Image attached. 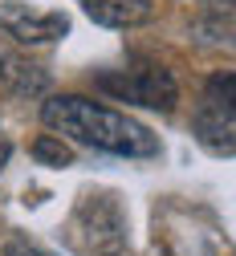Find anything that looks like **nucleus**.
I'll list each match as a JSON object with an SVG mask.
<instances>
[{
    "label": "nucleus",
    "mask_w": 236,
    "mask_h": 256,
    "mask_svg": "<svg viewBox=\"0 0 236 256\" xmlns=\"http://www.w3.org/2000/svg\"><path fill=\"white\" fill-rule=\"evenodd\" d=\"M45 126L57 138H74L82 146L106 150V154H122V158H151L159 154V138L147 130L143 122H134L102 102L78 98V94H61L41 106Z\"/></svg>",
    "instance_id": "1"
},
{
    "label": "nucleus",
    "mask_w": 236,
    "mask_h": 256,
    "mask_svg": "<svg viewBox=\"0 0 236 256\" xmlns=\"http://www.w3.org/2000/svg\"><path fill=\"white\" fill-rule=\"evenodd\" d=\"M0 28L25 45H49L70 33V20L61 12H45V8L21 4V0H9V4H0Z\"/></svg>",
    "instance_id": "2"
},
{
    "label": "nucleus",
    "mask_w": 236,
    "mask_h": 256,
    "mask_svg": "<svg viewBox=\"0 0 236 256\" xmlns=\"http://www.w3.org/2000/svg\"><path fill=\"white\" fill-rule=\"evenodd\" d=\"M98 86L110 90L114 98L139 102V106H151V110H171L175 106V82H171L167 70H134V74H122V78H102Z\"/></svg>",
    "instance_id": "3"
},
{
    "label": "nucleus",
    "mask_w": 236,
    "mask_h": 256,
    "mask_svg": "<svg viewBox=\"0 0 236 256\" xmlns=\"http://www.w3.org/2000/svg\"><path fill=\"white\" fill-rule=\"evenodd\" d=\"M195 134L208 150L216 154H232L236 150V114L232 110H220L212 102H199L195 110Z\"/></svg>",
    "instance_id": "4"
},
{
    "label": "nucleus",
    "mask_w": 236,
    "mask_h": 256,
    "mask_svg": "<svg viewBox=\"0 0 236 256\" xmlns=\"http://www.w3.org/2000/svg\"><path fill=\"white\" fill-rule=\"evenodd\" d=\"M86 16L106 24V28H130V24H143L151 16L147 0H82Z\"/></svg>",
    "instance_id": "5"
},
{
    "label": "nucleus",
    "mask_w": 236,
    "mask_h": 256,
    "mask_svg": "<svg viewBox=\"0 0 236 256\" xmlns=\"http://www.w3.org/2000/svg\"><path fill=\"white\" fill-rule=\"evenodd\" d=\"M199 102H212V106L236 114V74H216V78L204 86V98H199Z\"/></svg>",
    "instance_id": "6"
},
{
    "label": "nucleus",
    "mask_w": 236,
    "mask_h": 256,
    "mask_svg": "<svg viewBox=\"0 0 236 256\" xmlns=\"http://www.w3.org/2000/svg\"><path fill=\"white\" fill-rule=\"evenodd\" d=\"M37 66H25V61H17V57H5V82H13L17 90H45V74H33Z\"/></svg>",
    "instance_id": "7"
},
{
    "label": "nucleus",
    "mask_w": 236,
    "mask_h": 256,
    "mask_svg": "<svg viewBox=\"0 0 236 256\" xmlns=\"http://www.w3.org/2000/svg\"><path fill=\"white\" fill-rule=\"evenodd\" d=\"M53 138H57V134H53ZM53 138H49V134H45V138H37L33 154L45 158V163H57V167H61V163H70V150H65V142H53Z\"/></svg>",
    "instance_id": "8"
},
{
    "label": "nucleus",
    "mask_w": 236,
    "mask_h": 256,
    "mask_svg": "<svg viewBox=\"0 0 236 256\" xmlns=\"http://www.w3.org/2000/svg\"><path fill=\"white\" fill-rule=\"evenodd\" d=\"M9 154H13V146H9V138H5V130H0V167L9 163Z\"/></svg>",
    "instance_id": "9"
},
{
    "label": "nucleus",
    "mask_w": 236,
    "mask_h": 256,
    "mask_svg": "<svg viewBox=\"0 0 236 256\" xmlns=\"http://www.w3.org/2000/svg\"><path fill=\"white\" fill-rule=\"evenodd\" d=\"M9 256H41V252H33V248H25V244H13Z\"/></svg>",
    "instance_id": "10"
}]
</instances>
